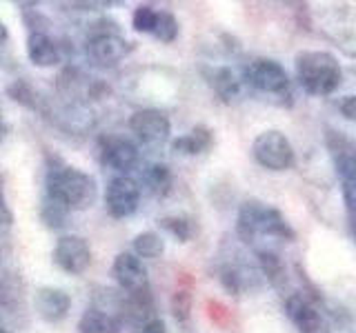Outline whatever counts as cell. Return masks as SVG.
I'll return each instance as SVG.
<instances>
[{"instance_id":"6da1fadb","label":"cell","mask_w":356,"mask_h":333,"mask_svg":"<svg viewBox=\"0 0 356 333\" xmlns=\"http://www.w3.org/2000/svg\"><path fill=\"white\" fill-rule=\"evenodd\" d=\"M44 196L56 200L72 214V211H85L96 203L98 187L94 176L74 164H67L58 155H47Z\"/></svg>"},{"instance_id":"7a4b0ae2","label":"cell","mask_w":356,"mask_h":333,"mask_svg":"<svg viewBox=\"0 0 356 333\" xmlns=\"http://www.w3.org/2000/svg\"><path fill=\"white\" fill-rule=\"evenodd\" d=\"M236 236L248 244L254 242L256 238H278L292 242L296 240V231L276 207L265 205L256 198H250L238 209Z\"/></svg>"},{"instance_id":"3957f363","label":"cell","mask_w":356,"mask_h":333,"mask_svg":"<svg viewBox=\"0 0 356 333\" xmlns=\"http://www.w3.org/2000/svg\"><path fill=\"white\" fill-rule=\"evenodd\" d=\"M296 80L309 96H332L343 83V67L330 51L296 53Z\"/></svg>"},{"instance_id":"277c9868","label":"cell","mask_w":356,"mask_h":333,"mask_svg":"<svg viewBox=\"0 0 356 333\" xmlns=\"http://www.w3.org/2000/svg\"><path fill=\"white\" fill-rule=\"evenodd\" d=\"M85 49L92 62L100 67H114L131 53L134 42L120 36L118 25L114 20H98L96 25H92V29H89Z\"/></svg>"},{"instance_id":"5b68a950","label":"cell","mask_w":356,"mask_h":333,"mask_svg":"<svg viewBox=\"0 0 356 333\" xmlns=\"http://www.w3.org/2000/svg\"><path fill=\"white\" fill-rule=\"evenodd\" d=\"M325 144L334 160V169L341 180V191L348 209V220L352 225L354 220V189H356V155H354V142L345 136L343 131L327 127L325 129Z\"/></svg>"},{"instance_id":"8992f818","label":"cell","mask_w":356,"mask_h":333,"mask_svg":"<svg viewBox=\"0 0 356 333\" xmlns=\"http://www.w3.org/2000/svg\"><path fill=\"white\" fill-rule=\"evenodd\" d=\"M252 155L267 171H287L294 164V147L278 129H267L254 138Z\"/></svg>"},{"instance_id":"52a82bcc","label":"cell","mask_w":356,"mask_h":333,"mask_svg":"<svg viewBox=\"0 0 356 333\" xmlns=\"http://www.w3.org/2000/svg\"><path fill=\"white\" fill-rule=\"evenodd\" d=\"M245 80L270 96H283L289 92V74L281 62L272 58H254L245 67Z\"/></svg>"},{"instance_id":"ba28073f","label":"cell","mask_w":356,"mask_h":333,"mask_svg":"<svg viewBox=\"0 0 356 333\" xmlns=\"http://www.w3.org/2000/svg\"><path fill=\"white\" fill-rule=\"evenodd\" d=\"M140 205V185L131 176L111 178L105 189V209L111 218L122 220L136 214Z\"/></svg>"},{"instance_id":"9c48e42d","label":"cell","mask_w":356,"mask_h":333,"mask_svg":"<svg viewBox=\"0 0 356 333\" xmlns=\"http://www.w3.org/2000/svg\"><path fill=\"white\" fill-rule=\"evenodd\" d=\"M285 311L298 333H332V325L325 314L303 293H289L285 300Z\"/></svg>"},{"instance_id":"30bf717a","label":"cell","mask_w":356,"mask_h":333,"mask_svg":"<svg viewBox=\"0 0 356 333\" xmlns=\"http://www.w3.org/2000/svg\"><path fill=\"white\" fill-rule=\"evenodd\" d=\"M54 262L70 275H81L92 266V247L81 236H63L54 247Z\"/></svg>"},{"instance_id":"8fae6325","label":"cell","mask_w":356,"mask_h":333,"mask_svg":"<svg viewBox=\"0 0 356 333\" xmlns=\"http://www.w3.org/2000/svg\"><path fill=\"white\" fill-rule=\"evenodd\" d=\"M129 129L143 144H163L172 136V122L161 109H138L129 118Z\"/></svg>"},{"instance_id":"7c38bea8","label":"cell","mask_w":356,"mask_h":333,"mask_svg":"<svg viewBox=\"0 0 356 333\" xmlns=\"http://www.w3.org/2000/svg\"><path fill=\"white\" fill-rule=\"evenodd\" d=\"M100 162L109 169L118 171L120 176H127L134 166L138 164V147L129 138L122 136H103L98 140Z\"/></svg>"},{"instance_id":"4fadbf2b","label":"cell","mask_w":356,"mask_h":333,"mask_svg":"<svg viewBox=\"0 0 356 333\" xmlns=\"http://www.w3.org/2000/svg\"><path fill=\"white\" fill-rule=\"evenodd\" d=\"M111 273H114L116 282L125 293H136L143 291V289H149L147 269H145L143 260L129 251H122L116 255L114 264H111Z\"/></svg>"},{"instance_id":"5bb4252c","label":"cell","mask_w":356,"mask_h":333,"mask_svg":"<svg viewBox=\"0 0 356 333\" xmlns=\"http://www.w3.org/2000/svg\"><path fill=\"white\" fill-rule=\"evenodd\" d=\"M33 307L36 314L44 322H60L70 316L72 311V296L58 287H40L33 296Z\"/></svg>"},{"instance_id":"9a60e30c","label":"cell","mask_w":356,"mask_h":333,"mask_svg":"<svg viewBox=\"0 0 356 333\" xmlns=\"http://www.w3.org/2000/svg\"><path fill=\"white\" fill-rule=\"evenodd\" d=\"M25 296V284L20 280V273L9 264V251L0 240V305L7 311H16Z\"/></svg>"},{"instance_id":"2e32d148","label":"cell","mask_w":356,"mask_h":333,"mask_svg":"<svg viewBox=\"0 0 356 333\" xmlns=\"http://www.w3.org/2000/svg\"><path fill=\"white\" fill-rule=\"evenodd\" d=\"M27 58L36 67H56L63 60V49L49 33H29L27 36Z\"/></svg>"},{"instance_id":"e0dca14e","label":"cell","mask_w":356,"mask_h":333,"mask_svg":"<svg viewBox=\"0 0 356 333\" xmlns=\"http://www.w3.org/2000/svg\"><path fill=\"white\" fill-rule=\"evenodd\" d=\"M7 94H9L11 100H14V103H18L25 109L33 111V114H38L40 118L51 120V107L47 103V98H42L38 89L33 87V85H29L27 80L18 78V80H14L7 87Z\"/></svg>"},{"instance_id":"ac0fdd59","label":"cell","mask_w":356,"mask_h":333,"mask_svg":"<svg viewBox=\"0 0 356 333\" xmlns=\"http://www.w3.org/2000/svg\"><path fill=\"white\" fill-rule=\"evenodd\" d=\"M214 147V131L205 125H196L185 136H178L172 140V151L181 155H198Z\"/></svg>"},{"instance_id":"d6986e66","label":"cell","mask_w":356,"mask_h":333,"mask_svg":"<svg viewBox=\"0 0 356 333\" xmlns=\"http://www.w3.org/2000/svg\"><path fill=\"white\" fill-rule=\"evenodd\" d=\"M209 85L216 92V96L222 100V103H234L241 92H243V83L241 78L234 74L229 67H216V69L209 71Z\"/></svg>"},{"instance_id":"ffe728a7","label":"cell","mask_w":356,"mask_h":333,"mask_svg":"<svg viewBox=\"0 0 356 333\" xmlns=\"http://www.w3.org/2000/svg\"><path fill=\"white\" fill-rule=\"evenodd\" d=\"M120 320L105 314L96 307H89L78 320V333H120Z\"/></svg>"},{"instance_id":"44dd1931","label":"cell","mask_w":356,"mask_h":333,"mask_svg":"<svg viewBox=\"0 0 356 333\" xmlns=\"http://www.w3.org/2000/svg\"><path fill=\"white\" fill-rule=\"evenodd\" d=\"M256 255H259L261 273L267 278V282L276 289L285 287L287 284V271H285V262H283L281 255L272 249H261Z\"/></svg>"},{"instance_id":"7402d4cb","label":"cell","mask_w":356,"mask_h":333,"mask_svg":"<svg viewBox=\"0 0 356 333\" xmlns=\"http://www.w3.org/2000/svg\"><path fill=\"white\" fill-rule=\"evenodd\" d=\"M218 278H220L222 289H225L227 293L241 296L252 282V271H248L245 266H238V264H222Z\"/></svg>"},{"instance_id":"603a6c76","label":"cell","mask_w":356,"mask_h":333,"mask_svg":"<svg viewBox=\"0 0 356 333\" xmlns=\"http://www.w3.org/2000/svg\"><path fill=\"white\" fill-rule=\"evenodd\" d=\"M159 227L165 229L167 233H172L178 242L194 240V236L198 233V225L189 216H163L159 220Z\"/></svg>"},{"instance_id":"cb8c5ba5","label":"cell","mask_w":356,"mask_h":333,"mask_svg":"<svg viewBox=\"0 0 356 333\" xmlns=\"http://www.w3.org/2000/svg\"><path fill=\"white\" fill-rule=\"evenodd\" d=\"M165 251V240L156 231H143L134 238V255L136 258H161Z\"/></svg>"},{"instance_id":"d4e9b609","label":"cell","mask_w":356,"mask_h":333,"mask_svg":"<svg viewBox=\"0 0 356 333\" xmlns=\"http://www.w3.org/2000/svg\"><path fill=\"white\" fill-rule=\"evenodd\" d=\"M145 185L149 187V191L154 196H167L172 189V171L170 166L163 164V162H156V164H149L147 169H145Z\"/></svg>"},{"instance_id":"484cf974","label":"cell","mask_w":356,"mask_h":333,"mask_svg":"<svg viewBox=\"0 0 356 333\" xmlns=\"http://www.w3.org/2000/svg\"><path fill=\"white\" fill-rule=\"evenodd\" d=\"M67 216H70V211H67L63 205H58L56 200L42 198V205H40V220L42 225L47 229H63L67 225Z\"/></svg>"},{"instance_id":"4316f807","label":"cell","mask_w":356,"mask_h":333,"mask_svg":"<svg viewBox=\"0 0 356 333\" xmlns=\"http://www.w3.org/2000/svg\"><path fill=\"white\" fill-rule=\"evenodd\" d=\"M152 36L156 40H161L165 44H170L178 38V20L172 11H165V9H159V16H156V25H154V31Z\"/></svg>"},{"instance_id":"83f0119b","label":"cell","mask_w":356,"mask_h":333,"mask_svg":"<svg viewBox=\"0 0 356 333\" xmlns=\"http://www.w3.org/2000/svg\"><path fill=\"white\" fill-rule=\"evenodd\" d=\"M156 16H159V9L154 5H138L131 14V27L138 33H152L156 25Z\"/></svg>"},{"instance_id":"f1b7e54d","label":"cell","mask_w":356,"mask_h":333,"mask_svg":"<svg viewBox=\"0 0 356 333\" xmlns=\"http://www.w3.org/2000/svg\"><path fill=\"white\" fill-rule=\"evenodd\" d=\"M192 305L194 298L189 293V289H176L172 296V316L178 322H187L189 316H192Z\"/></svg>"},{"instance_id":"f546056e","label":"cell","mask_w":356,"mask_h":333,"mask_svg":"<svg viewBox=\"0 0 356 333\" xmlns=\"http://www.w3.org/2000/svg\"><path fill=\"white\" fill-rule=\"evenodd\" d=\"M207 318L214 322L216 327L225 329V327H229L232 311L222 302H218V300H207Z\"/></svg>"},{"instance_id":"4dcf8cb0","label":"cell","mask_w":356,"mask_h":333,"mask_svg":"<svg viewBox=\"0 0 356 333\" xmlns=\"http://www.w3.org/2000/svg\"><path fill=\"white\" fill-rule=\"evenodd\" d=\"M14 225V211H11L7 203V194H5V176L0 173V227H11Z\"/></svg>"},{"instance_id":"1f68e13d","label":"cell","mask_w":356,"mask_h":333,"mask_svg":"<svg viewBox=\"0 0 356 333\" xmlns=\"http://www.w3.org/2000/svg\"><path fill=\"white\" fill-rule=\"evenodd\" d=\"M339 111L343 114L345 120H354L356 118V98L354 96H345L339 100Z\"/></svg>"},{"instance_id":"d6a6232c","label":"cell","mask_w":356,"mask_h":333,"mask_svg":"<svg viewBox=\"0 0 356 333\" xmlns=\"http://www.w3.org/2000/svg\"><path fill=\"white\" fill-rule=\"evenodd\" d=\"M138 333H167V327L161 318H152L149 322H145V325L138 329Z\"/></svg>"},{"instance_id":"836d02e7","label":"cell","mask_w":356,"mask_h":333,"mask_svg":"<svg viewBox=\"0 0 356 333\" xmlns=\"http://www.w3.org/2000/svg\"><path fill=\"white\" fill-rule=\"evenodd\" d=\"M9 42V29L3 20H0V47H5V44Z\"/></svg>"},{"instance_id":"e575fe53","label":"cell","mask_w":356,"mask_h":333,"mask_svg":"<svg viewBox=\"0 0 356 333\" xmlns=\"http://www.w3.org/2000/svg\"><path fill=\"white\" fill-rule=\"evenodd\" d=\"M7 133H9V125H7V120L3 116V111H0V142L7 138Z\"/></svg>"},{"instance_id":"d590c367","label":"cell","mask_w":356,"mask_h":333,"mask_svg":"<svg viewBox=\"0 0 356 333\" xmlns=\"http://www.w3.org/2000/svg\"><path fill=\"white\" fill-rule=\"evenodd\" d=\"M0 333H11V331H7V329H0Z\"/></svg>"}]
</instances>
